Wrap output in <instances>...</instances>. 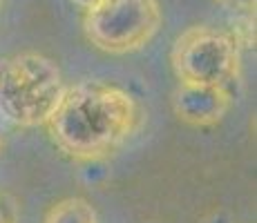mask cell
Masks as SVG:
<instances>
[{
    "label": "cell",
    "mask_w": 257,
    "mask_h": 223,
    "mask_svg": "<svg viewBox=\"0 0 257 223\" xmlns=\"http://www.w3.org/2000/svg\"><path fill=\"white\" fill-rule=\"evenodd\" d=\"M0 154H3V138H0Z\"/></svg>",
    "instance_id": "30bf717a"
},
{
    "label": "cell",
    "mask_w": 257,
    "mask_h": 223,
    "mask_svg": "<svg viewBox=\"0 0 257 223\" xmlns=\"http://www.w3.org/2000/svg\"><path fill=\"white\" fill-rule=\"evenodd\" d=\"M74 3H76L81 9H87V7H90V5L94 3V0H74Z\"/></svg>",
    "instance_id": "9c48e42d"
},
{
    "label": "cell",
    "mask_w": 257,
    "mask_h": 223,
    "mask_svg": "<svg viewBox=\"0 0 257 223\" xmlns=\"http://www.w3.org/2000/svg\"><path fill=\"white\" fill-rule=\"evenodd\" d=\"M233 105V92L228 85H195L179 83L172 94V112L190 127L217 125Z\"/></svg>",
    "instance_id": "5b68a950"
},
{
    "label": "cell",
    "mask_w": 257,
    "mask_h": 223,
    "mask_svg": "<svg viewBox=\"0 0 257 223\" xmlns=\"http://www.w3.org/2000/svg\"><path fill=\"white\" fill-rule=\"evenodd\" d=\"M161 21L159 0H94L83 9V34L98 52L123 56L146 47Z\"/></svg>",
    "instance_id": "3957f363"
},
{
    "label": "cell",
    "mask_w": 257,
    "mask_h": 223,
    "mask_svg": "<svg viewBox=\"0 0 257 223\" xmlns=\"http://www.w3.org/2000/svg\"><path fill=\"white\" fill-rule=\"evenodd\" d=\"M219 5L233 9V12H241V14H255V5L257 0H217Z\"/></svg>",
    "instance_id": "ba28073f"
},
{
    "label": "cell",
    "mask_w": 257,
    "mask_h": 223,
    "mask_svg": "<svg viewBox=\"0 0 257 223\" xmlns=\"http://www.w3.org/2000/svg\"><path fill=\"white\" fill-rule=\"evenodd\" d=\"M0 5H3V0H0Z\"/></svg>",
    "instance_id": "8fae6325"
},
{
    "label": "cell",
    "mask_w": 257,
    "mask_h": 223,
    "mask_svg": "<svg viewBox=\"0 0 257 223\" xmlns=\"http://www.w3.org/2000/svg\"><path fill=\"white\" fill-rule=\"evenodd\" d=\"M45 223H98L96 210L83 196H67L49 207Z\"/></svg>",
    "instance_id": "8992f818"
},
{
    "label": "cell",
    "mask_w": 257,
    "mask_h": 223,
    "mask_svg": "<svg viewBox=\"0 0 257 223\" xmlns=\"http://www.w3.org/2000/svg\"><path fill=\"white\" fill-rule=\"evenodd\" d=\"M139 118V105L127 89L94 78L65 87L45 127L65 156L98 161L114 154L137 132Z\"/></svg>",
    "instance_id": "6da1fadb"
},
{
    "label": "cell",
    "mask_w": 257,
    "mask_h": 223,
    "mask_svg": "<svg viewBox=\"0 0 257 223\" xmlns=\"http://www.w3.org/2000/svg\"><path fill=\"white\" fill-rule=\"evenodd\" d=\"M0 223H18V205L7 192H0Z\"/></svg>",
    "instance_id": "52a82bcc"
},
{
    "label": "cell",
    "mask_w": 257,
    "mask_h": 223,
    "mask_svg": "<svg viewBox=\"0 0 257 223\" xmlns=\"http://www.w3.org/2000/svg\"><path fill=\"white\" fill-rule=\"evenodd\" d=\"M65 81L45 54L21 52L0 58V116L18 127L45 125L58 107Z\"/></svg>",
    "instance_id": "7a4b0ae2"
},
{
    "label": "cell",
    "mask_w": 257,
    "mask_h": 223,
    "mask_svg": "<svg viewBox=\"0 0 257 223\" xmlns=\"http://www.w3.org/2000/svg\"><path fill=\"white\" fill-rule=\"evenodd\" d=\"M239 45L230 32L192 25L177 36L170 63L179 83L230 85L239 74Z\"/></svg>",
    "instance_id": "277c9868"
}]
</instances>
